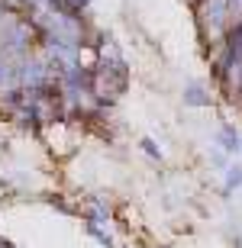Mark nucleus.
<instances>
[{
    "label": "nucleus",
    "instance_id": "obj_2",
    "mask_svg": "<svg viewBox=\"0 0 242 248\" xmlns=\"http://www.w3.org/2000/svg\"><path fill=\"white\" fill-rule=\"evenodd\" d=\"M191 10H194V26H197L204 52L216 48L229 36V26H233V19H229V0H200Z\"/></svg>",
    "mask_w": 242,
    "mask_h": 248
},
{
    "label": "nucleus",
    "instance_id": "obj_8",
    "mask_svg": "<svg viewBox=\"0 0 242 248\" xmlns=\"http://www.w3.org/2000/svg\"><path fill=\"white\" fill-rule=\"evenodd\" d=\"M84 229H87V235H94V239L100 242L103 248H113V239H110V232L103 229V226H97V222H87V219H84Z\"/></svg>",
    "mask_w": 242,
    "mask_h": 248
},
{
    "label": "nucleus",
    "instance_id": "obj_4",
    "mask_svg": "<svg viewBox=\"0 0 242 248\" xmlns=\"http://www.w3.org/2000/svg\"><path fill=\"white\" fill-rule=\"evenodd\" d=\"M181 100H184V107H194V110H210V107H213V93H210L207 84L187 81L184 91H181Z\"/></svg>",
    "mask_w": 242,
    "mask_h": 248
},
{
    "label": "nucleus",
    "instance_id": "obj_6",
    "mask_svg": "<svg viewBox=\"0 0 242 248\" xmlns=\"http://www.w3.org/2000/svg\"><path fill=\"white\" fill-rule=\"evenodd\" d=\"M84 219H87V222H97V226H107V222H110V206H107V203H100V200H94L91 206H87V213H84Z\"/></svg>",
    "mask_w": 242,
    "mask_h": 248
},
{
    "label": "nucleus",
    "instance_id": "obj_9",
    "mask_svg": "<svg viewBox=\"0 0 242 248\" xmlns=\"http://www.w3.org/2000/svg\"><path fill=\"white\" fill-rule=\"evenodd\" d=\"M139 148H142V152H145V155L152 158V161H161V148L155 145V139H149V136H145V139H139Z\"/></svg>",
    "mask_w": 242,
    "mask_h": 248
},
{
    "label": "nucleus",
    "instance_id": "obj_3",
    "mask_svg": "<svg viewBox=\"0 0 242 248\" xmlns=\"http://www.w3.org/2000/svg\"><path fill=\"white\" fill-rule=\"evenodd\" d=\"M16 68H19V91L26 93V97L55 91L58 81H62V71H58V68L48 62L39 48L32 52V55H26L23 62H16Z\"/></svg>",
    "mask_w": 242,
    "mask_h": 248
},
{
    "label": "nucleus",
    "instance_id": "obj_10",
    "mask_svg": "<svg viewBox=\"0 0 242 248\" xmlns=\"http://www.w3.org/2000/svg\"><path fill=\"white\" fill-rule=\"evenodd\" d=\"M91 3H94V0H65V7H68V10H75V13H84V10L91 7Z\"/></svg>",
    "mask_w": 242,
    "mask_h": 248
},
{
    "label": "nucleus",
    "instance_id": "obj_1",
    "mask_svg": "<svg viewBox=\"0 0 242 248\" xmlns=\"http://www.w3.org/2000/svg\"><path fill=\"white\" fill-rule=\"evenodd\" d=\"M126 87H129V64H126L120 48L107 39L100 46L97 62H94V97H97L103 107H113V103L123 97Z\"/></svg>",
    "mask_w": 242,
    "mask_h": 248
},
{
    "label": "nucleus",
    "instance_id": "obj_5",
    "mask_svg": "<svg viewBox=\"0 0 242 248\" xmlns=\"http://www.w3.org/2000/svg\"><path fill=\"white\" fill-rule=\"evenodd\" d=\"M216 145L223 148L226 155H239V152H242V136L236 132V126L223 123V126H220V132H216Z\"/></svg>",
    "mask_w": 242,
    "mask_h": 248
},
{
    "label": "nucleus",
    "instance_id": "obj_7",
    "mask_svg": "<svg viewBox=\"0 0 242 248\" xmlns=\"http://www.w3.org/2000/svg\"><path fill=\"white\" fill-rule=\"evenodd\" d=\"M242 187V168H226V181H223V197H233L236 190Z\"/></svg>",
    "mask_w": 242,
    "mask_h": 248
}]
</instances>
